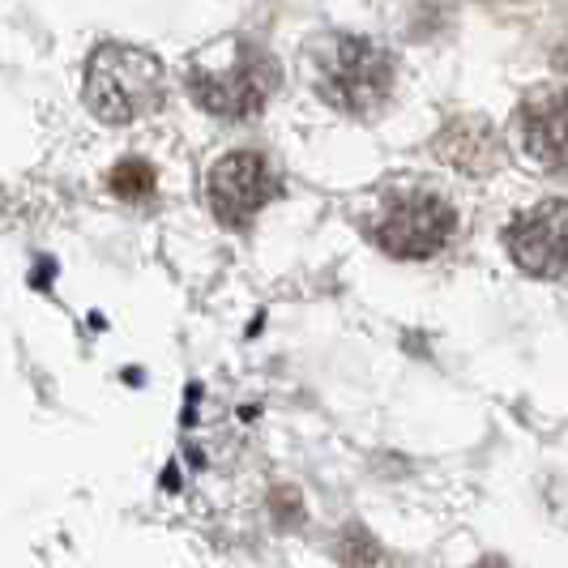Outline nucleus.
Masks as SVG:
<instances>
[{"instance_id":"obj_10","label":"nucleus","mask_w":568,"mask_h":568,"mask_svg":"<svg viewBox=\"0 0 568 568\" xmlns=\"http://www.w3.org/2000/svg\"><path fill=\"white\" fill-rule=\"evenodd\" d=\"M479 568H505V565H500V560H484Z\"/></svg>"},{"instance_id":"obj_8","label":"nucleus","mask_w":568,"mask_h":568,"mask_svg":"<svg viewBox=\"0 0 568 568\" xmlns=\"http://www.w3.org/2000/svg\"><path fill=\"white\" fill-rule=\"evenodd\" d=\"M112 189H115V197H124V201L150 197V193H154V168L142 163V159H124V163L112 171Z\"/></svg>"},{"instance_id":"obj_9","label":"nucleus","mask_w":568,"mask_h":568,"mask_svg":"<svg viewBox=\"0 0 568 568\" xmlns=\"http://www.w3.org/2000/svg\"><path fill=\"white\" fill-rule=\"evenodd\" d=\"M376 560V542L364 535V526H351L342 535V565L346 568H368Z\"/></svg>"},{"instance_id":"obj_1","label":"nucleus","mask_w":568,"mask_h":568,"mask_svg":"<svg viewBox=\"0 0 568 568\" xmlns=\"http://www.w3.org/2000/svg\"><path fill=\"white\" fill-rule=\"evenodd\" d=\"M168 99V73L159 57L129 43H103L85 60V103L108 124H129L159 112Z\"/></svg>"},{"instance_id":"obj_3","label":"nucleus","mask_w":568,"mask_h":568,"mask_svg":"<svg viewBox=\"0 0 568 568\" xmlns=\"http://www.w3.org/2000/svg\"><path fill=\"white\" fill-rule=\"evenodd\" d=\"M278 85V64L253 43H231L227 64H193L189 90L205 112L223 120H253Z\"/></svg>"},{"instance_id":"obj_2","label":"nucleus","mask_w":568,"mask_h":568,"mask_svg":"<svg viewBox=\"0 0 568 568\" xmlns=\"http://www.w3.org/2000/svg\"><path fill=\"white\" fill-rule=\"evenodd\" d=\"M389 85H394V64L368 39L338 34L316 57V90L338 112H355V115L376 112L385 103Z\"/></svg>"},{"instance_id":"obj_7","label":"nucleus","mask_w":568,"mask_h":568,"mask_svg":"<svg viewBox=\"0 0 568 568\" xmlns=\"http://www.w3.org/2000/svg\"><path fill=\"white\" fill-rule=\"evenodd\" d=\"M521 138L542 168H565V99L542 94L521 108Z\"/></svg>"},{"instance_id":"obj_6","label":"nucleus","mask_w":568,"mask_h":568,"mask_svg":"<svg viewBox=\"0 0 568 568\" xmlns=\"http://www.w3.org/2000/svg\"><path fill=\"white\" fill-rule=\"evenodd\" d=\"M568 205L560 197L542 201L535 210L517 214L505 231V248L517 261V270L535 278H565L568 261Z\"/></svg>"},{"instance_id":"obj_4","label":"nucleus","mask_w":568,"mask_h":568,"mask_svg":"<svg viewBox=\"0 0 568 568\" xmlns=\"http://www.w3.org/2000/svg\"><path fill=\"white\" fill-rule=\"evenodd\" d=\"M210 210L223 227H248L256 214L274 201L278 193V180L270 163L253 154V150H240V154H227L219 168L210 171Z\"/></svg>"},{"instance_id":"obj_5","label":"nucleus","mask_w":568,"mask_h":568,"mask_svg":"<svg viewBox=\"0 0 568 568\" xmlns=\"http://www.w3.org/2000/svg\"><path fill=\"white\" fill-rule=\"evenodd\" d=\"M457 231V214L449 201L432 197V193H419V197L402 201L385 214V223L376 227V244L389 256H402V261H424V256H436Z\"/></svg>"}]
</instances>
